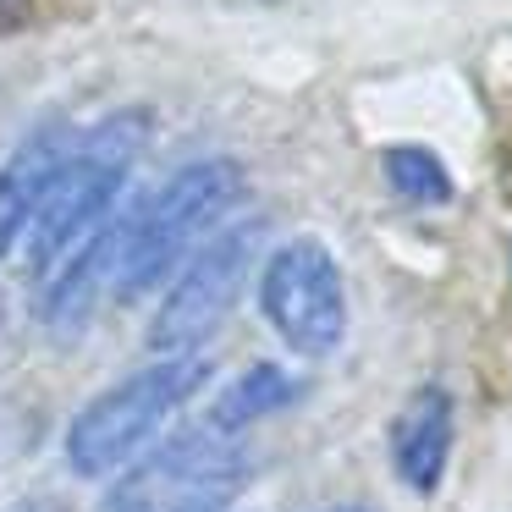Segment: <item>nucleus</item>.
I'll return each mask as SVG.
<instances>
[{"instance_id": "nucleus-1", "label": "nucleus", "mask_w": 512, "mask_h": 512, "mask_svg": "<svg viewBox=\"0 0 512 512\" xmlns=\"http://www.w3.org/2000/svg\"><path fill=\"white\" fill-rule=\"evenodd\" d=\"M243 193H248V177H243V166L226 160V155H204V160L177 166L127 221H116L111 292L133 303V298H144V292L166 287V281L188 265L193 248L232 221Z\"/></svg>"}, {"instance_id": "nucleus-2", "label": "nucleus", "mask_w": 512, "mask_h": 512, "mask_svg": "<svg viewBox=\"0 0 512 512\" xmlns=\"http://www.w3.org/2000/svg\"><path fill=\"white\" fill-rule=\"evenodd\" d=\"M149 133H155V122H149L144 105H116V111L94 116L89 127H78L67 171H61V182L50 188L45 210H39L34 232H28V243H23L39 281H45L78 243H89L100 226L116 221V199H122V188L133 182L138 160H144Z\"/></svg>"}, {"instance_id": "nucleus-3", "label": "nucleus", "mask_w": 512, "mask_h": 512, "mask_svg": "<svg viewBox=\"0 0 512 512\" xmlns=\"http://www.w3.org/2000/svg\"><path fill=\"white\" fill-rule=\"evenodd\" d=\"M210 380V358H155V364L122 375L116 386H105L100 397H89L67 424V468L78 479H105L122 474L133 457H144L160 441L171 419L188 408V397H199Z\"/></svg>"}, {"instance_id": "nucleus-4", "label": "nucleus", "mask_w": 512, "mask_h": 512, "mask_svg": "<svg viewBox=\"0 0 512 512\" xmlns=\"http://www.w3.org/2000/svg\"><path fill=\"white\" fill-rule=\"evenodd\" d=\"M248 474L254 463L243 435L215 430L210 419L182 424L116 474L105 512H221L243 496Z\"/></svg>"}, {"instance_id": "nucleus-5", "label": "nucleus", "mask_w": 512, "mask_h": 512, "mask_svg": "<svg viewBox=\"0 0 512 512\" xmlns=\"http://www.w3.org/2000/svg\"><path fill=\"white\" fill-rule=\"evenodd\" d=\"M259 237H265V226L254 215H243V221H226L221 232L204 237L188 254V265L166 281V298H160L155 320H149V347L160 358L204 353V342L226 325L232 303L243 298L248 276H254Z\"/></svg>"}, {"instance_id": "nucleus-6", "label": "nucleus", "mask_w": 512, "mask_h": 512, "mask_svg": "<svg viewBox=\"0 0 512 512\" xmlns=\"http://www.w3.org/2000/svg\"><path fill=\"white\" fill-rule=\"evenodd\" d=\"M259 314L298 358H331L347 336V281L320 237H287L259 259Z\"/></svg>"}, {"instance_id": "nucleus-7", "label": "nucleus", "mask_w": 512, "mask_h": 512, "mask_svg": "<svg viewBox=\"0 0 512 512\" xmlns=\"http://www.w3.org/2000/svg\"><path fill=\"white\" fill-rule=\"evenodd\" d=\"M72 144H78V127L67 116H45L39 127H28L12 155L0 160V259L28 243L50 188L67 171Z\"/></svg>"}, {"instance_id": "nucleus-8", "label": "nucleus", "mask_w": 512, "mask_h": 512, "mask_svg": "<svg viewBox=\"0 0 512 512\" xmlns=\"http://www.w3.org/2000/svg\"><path fill=\"white\" fill-rule=\"evenodd\" d=\"M452 441H457V402L441 380H424V386L408 391V402L397 408L386 430V452L397 479L413 490V496H435L446 479V463H452Z\"/></svg>"}, {"instance_id": "nucleus-9", "label": "nucleus", "mask_w": 512, "mask_h": 512, "mask_svg": "<svg viewBox=\"0 0 512 512\" xmlns=\"http://www.w3.org/2000/svg\"><path fill=\"white\" fill-rule=\"evenodd\" d=\"M292 397H298V380H292L281 364H248L243 375H237L221 397H215L210 424H215V430H226V435H243L248 424L281 413Z\"/></svg>"}, {"instance_id": "nucleus-10", "label": "nucleus", "mask_w": 512, "mask_h": 512, "mask_svg": "<svg viewBox=\"0 0 512 512\" xmlns=\"http://www.w3.org/2000/svg\"><path fill=\"white\" fill-rule=\"evenodd\" d=\"M380 171H386V188L397 193L402 204H452V171H446V160L435 155V149L424 144H391L386 155H380Z\"/></svg>"}, {"instance_id": "nucleus-11", "label": "nucleus", "mask_w": 512, "mask_h": 512, "mask_svg": "<svg viewBox=\"0 0 512 512\" xmlns=\"http://www.w3.org/2000/svg\"><path fill=\"white\" fill-rule=\"evenodd\" d=\"M56 12V0H0V39H17Z\"/></svg>"}, {"instance_id": "nucleus-12", "label": "nucleus", "mask_w": 512, "mask_h": 512, "mask_svg": "<svg viewBox=\"0 0 512 512\" xmlns=\"http://www.w3.org/2000/svg\"><path fill=\"white\" fill-rule=\"evenodd\" d=\"M6 512H67V507L50 501V496H39V501H17V507H6Z\"/></svg>"}, {"instance_id": "nucleus-13", "label": "nucleus", "mask_w": 512, "mask_h": 512, "mask_svg": "<svg viewBox=\"0 0 512 512\" xmlns=\"http://www.w3.org/2000/svg\"><path fill=\"white\" fill-rule=\"evenodd\" d=\"M325 512H375V507H325Z\"/></svg>"}]
</instances>
